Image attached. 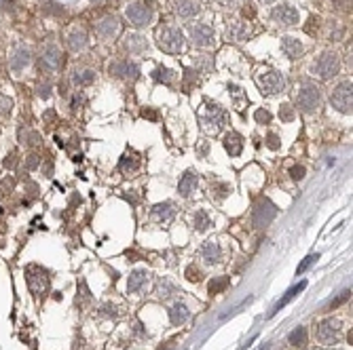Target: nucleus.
<instances>
[{"label": "nucleus", "instance_id": "obj_27", "mask_svg": "<svg viewBox=\"0 0 353 350\" xmlns=\"http://www.w3.org/2000/svg\"><path fill=\"white\" fill-rule=\"evenodd\" d=\"M19 141H22V146H28V148H38L41 146V133H36L34 129H19Z\"/></svg>", "mask_w": 353, "mask_h": 350}, {"label": "nucleus", "instance_id": "obj_1", "mask_svg": "<svg viewBox=\"0 0 353 350\" xmlns=\"http://www.w3.org/2000/svg\"><path fill=\"white\" fill-rule=\"evenodd\" d=\"M25 283H28V289L34 298H43V295L49 293V285H51V279H49V272L41 266H28L25 268Z\"/></svg>", "mask_w": 353, "mask_h": 350}, {"label": "nucleus", "instance_id": "obj_36", "mask_svg": "<svg viewBox=\"0 0 353 350\" xmlns=\"http://www.w3.org/2000/svg\"><path fill=\"white\" fill-rule=\"evenodd\" d=\"M152 78H155L157 83H165V85H171V80L176 78V74L171 72L169 68H155V72H152Z\"/></svg>", "mask_w": 353, "mask_h": 350}, {"label": "nucleus", "instance_id": "obj_29", "mask_svg": "<svg viewBox=\"0 0 353 350\" xmlns=\"http://www.w3.org/2000/svg\"><path fill=\"white\" fill-rule=\"evenodd\" d=\"M288 344L292 348H298V350H303L307 346V327H296L294 331L288 335Z\"/></svg>", "mask_w": 353, "mask_h": 350}, {"label": "nucleus", "instance_id": "obj_4", "mask_svg": "<svg viewBox=\"0 0 353 350\" xmlns=\"http://www.w3.org/2000/svg\"><path fill=\"white\" fill-rule=\"evenodd\" d=\"M311 70L317 78L328 80L332 76H336L338 70H341V59H338L336 53H322V55L315 59V64H313Z\"/></svg>", "mask_w": 353, "mask_h": 350}, {"label": "nucleus", "instance_id": "obj_42", "mask_svg": "<svg viewBox=\"0 0 353 350\" xmlns=\"http://www.w3.org/2000/svg\"><path fill=\"white\" fill-rule=\"evenodd\" d=\"M11 112H13V99L6 95H0V114L2 116H11Z\"/></svg>", "mask_w": 353, "mask_h": 350}, {"label": "nucleus", "instance_id": "obj_54", "mask_svg": "<svg viewBox=\"0 0 353 350\" xmlns=\"http://www.w3.org/2000/svg\"><path fill=\"white\" fill-rule=\"evenodd\" d=\"M243 15H245V17H250V19L254 17V15H256L254 6H252V4H243Z\"/></svg>", "mask_w": 353, "mask_h": 350}, {"label": "nucleus", "instance_id": "obj_53", "mask_svg": "<svg viewBox=\"0 0 353 350\" xmlns=\"http://www.w3.org/2000/svg\"><path fill=\"white\" fill-rule=\"evenodd\" d=\"M49 95H51V87H49V85H45V87H41V89H38V97L47 99Z\"/></svg>", "mask_w": 353, "mask_h": 350}, {"label": "nucleus", "instance_id": "obj_52", "mask_svg": "<svg viewBox=\"0 0 353 350\" xmlns=\"http://www.w3.org/2000/svg\"><path fill=\"white\" fill-rule=\"evenodd\" d=\"M349 298H351V291H343V295H341V298H338V300H334V302H332V304H330V310H332V308H336V306H341L343 302H347Z\"/></svg>", "mask_w": 353, "mask_h": 350}, {"label": "nucleus", "instance_id": "obj_49", "mask_svg": "<svg viewBox=\"0 0 353 350\" xmlns=\"http://www.w3.org/2000/svg\"><path fill=\"white\" fill-rule=\"evenodd\" d=\"M315 260H317V255H309V258H305V260H303V264L296 268V274H303V272L307 270V268H309V266H311Z\"/></svg>", "mask_w": 353, "mask_h": 350}, {"label": "nucleus", "instance_id": "obj_23", "mask_svg": "<svg viewBox=\"0 0 353 350\" xmlns=\"http://www.w3.org/2000/svg\"><path fill=\"white\" fill-rule=\"evenodd\" d=\"M125 49L129 53H133V55H140V53L148 51V43H146V38L140 36V34H127V38H125Z\"/></svg>", "mask_w": 353, "mask_h": 350}, {"label": "nucleus", "instance_id": "obj_17", "mask_svg": "<svg viewBox=\"0 0 353 350\" xmlns=\"http://www.w3.org/2000/svg\"><path fill=\"white\" fill-rule=\"evenodd\" d=\"M190 36H192V43H195L197 46H210V44H214V30H212L208 23L192 25V28H190Z\"/></svg>", "mask_w": 353, "mask_h": 350}, {"label": "nucleus", "instance_id": "obj_25", "mask_svg": "<svg viewBox=\"0 0 353 350\" xmlns=\"http://www.w3.org/2000/svg\"><path fill=\"white\" fill-rule=\"evenodd\" d=\"M176 13L182 19H190V17H195L199 13V4L195 2V0H178L176 2Z\"/></svg>", "mask_w": 353, "mask_h": 350}, {"label": "nucleus", "instance_id": "obj_35", "mask_svg": "<svg viewBox=\"0 0 353 350\" xmlns=\"http://www.w3.org/2000/svg\"><path fill=\"white\" fill-rule=\"evenodd\" d=\"M231 192H233V188H231V184H226V181H214V184H212V197L216 200H222L224 197H229Z\"/></svg>", "mask_w": 353, "mask_h": 350}, {"label": "nucleus", "instance_id": "obj_33", "mask_svg": "<svg viewBox=\"0 0 353 350\" xmlns=\"http://www.w3.org/2000/svg\"><path fill=\"white\" fill-rule=\"evenodd\" d=\"M192 224H195V230H197V232H205V230H208V228L212 226V219H210L208 211L197 209L195 218H192Z\"/></svg>", "mask_w": 353, "mask_h": 350}, {"label": "nucleus", "instance_id": "obj_8", "mask_svg": "<svg viewBox=\"0 0 353 350\" xmlns=\"http://www.w3.org/2000/svg\"><path fill=\"white\" fill-rule=\"evenodd\" d=\"M351 80H343L330 95V104L343 114H351Z\"/></svg>", "mask_w": 353, "mask_h": 350}, {"label": "nucleus", "instance_id": "obj_41", "mask_svg": "<svg viewBox=\"0 0 353 350\" xmlns=\"http://www.w3.org/2000/svg\"><path fill=\"white\" fill-rule=\"evenodd\" d=\"M279 118H282L283 123H292V120H294V108L290 104H283L279 108Z\"/></svg>", "mask_w": 353, "mask_h": 350}, {"label": "nucleus", "instance_id": "obj_57", "mask_svg": "<svg viewBox=\"0 0 353 350\" xmlns=\"http://www.w3.org/2000/svg\"><path fill=\"white\" fill-rule=\"evenodd\" d=\"M208 150H210V146H208V144L201 146V148H199V156H203V158H205V154H208Z\"/></svg>", "mask_w": 353, "mask_h": 350}, {"label": "nucleus", "instance_id": "obj_3", "mask_svg": "<svg viewBox=\"0 0 353 350\" xmlns=\"http://www.w3.org/2000/svg\"><path fill=\"white\" fill-rule=\"evenodd\" d=\"M256 85L264 95H275L285 89V76L277 70H262L256 74Z\"/></svg>", "mask_w": 353, "mask_h": 350}, {"label": "nucleus", "instance_id": "obj_39", "mask_svg": "<svg viewBox=\"0 0 353 350\" xmlns=\"http://www.w3.org/2000/svg\"><path fill=\"white\" fill-rule=\"evenodd\" d=\"M13 188H15V177H11V175H6V177L0 181V198L9 197V192H13Z\"/></svg>", "mask_w": 353, "mask_h": 350}, {"label": "nucleus", "instance_id": "obj_48", "mask_svg": "<svg viewBox=\"0 0 353 350\" xmlns=\"http://www.w3.org/2000/svg\"><path fill=\"white\" fill-rule=\"evenodd\" d=\"M305 173H307V169H305L303 165H294V167L290 169V177L294 179V181H301V179L305 177Z\"/></svg>", "mask_w": 353, "mask_h": 350}, {"label": "nucleus", "instance_id": "obj_56", "mask_svg": "<svg viewBox=\"0 0 353 350\" xmlns=\"http://www.w3.org/2000/svg\"><path fill=\"white\" fill-rule=\"evenodd\" d=\"M81 104H85V97L83 95H74V99H72V108H78Z\"/></svg>", "mask_w": 353, "mask_h": 350}, {"label": "nucleus", "instance_id": "obj_55", "mask_svg": "<svg viewBox=\"0 0 353 350\" xmlns=\"http://www.w3.org/2000/svg\"><path fill=\"white\" fill-rule=\"evenodd\" d=\"M142 116H144V118H150V120H157V112H155V110H142Z\"/></svg>", "mask_w": 353, "mask_h": 350}, {"label": "nucleus", "instance_id": "obj_15", "mask_svg": "<svg viewBox=\"0 0 353 350\" xmlns=\"http://www.w3.org/2000/svg\"><path fill=\"white\" fill-rule=\"evenodd\" d=\"M197 186H199V173L188 169V171H184V175L178 181V194L188 198V197H192V192L197 190Z\"/></svg>", "mask_w": 353, "mask_h": 350}, {"label": "nucleus", "instance_id": "obj_40", "mask_svg": "<svg viewBox=\"0 0 353 350\" xmlns=\"http://www.w3.org/2000/svg\"><path fill=\"white\" fill-rule=\"evenodd\" d=\"M17 165H19V156H17V152L13 150V152L6 154V158L2 160V167H4V169H9V171H15Z\"/></svg>", "mask_w": 353, "mask_h": 350}, {"label": "nucleus", "instance_id": "obj_10", "mask_svg": "<svg viewBox=\"0 0 353 350\" xmlns=\"http://www.w3.org/2000/svg\"><path fill=\"white\" fill-rule=\"evenodd\" d=\"M317 340L322 342V344H326V346L336 344V342L341 340V321L324 319L317 325Z\"/></svg>", "mask_w": 353, "mask_h": 350}, {"label": "nucleus", "instance_id": "obj_22", "mask_svg": "<svg viewBox=\"0 0 353 350\" xmlns=\"http://www.w3.org/2000/svg\"><path fill=\"white\" fill-rule=\"evenodd\" d=\"M282 51H283L290 59H296L298 55H303L305 46H303L301 40L294 38V36H283V38H282Z\"/></svg>", "mask_w": 353, "mask_h": 350}, {"label": "nucleus", "instance_id": "obj_2", "mask_svg": "<svg viewBox=\"0 0 353 350\" xmlns=\"http://www.w3.org/2000/svg\"><path fill=\"white\" fill-rule=\"evenodd\" d=\"M157 44L159 49H163L165 53H171L176 55L184 49V34L180 28H174V25H165L163 30H159L157 34Z\"/></svg>", "mask_w": 353, "mask_h": 350}, {"label": "nucleus", "instance_id": "obj_38", "mask_svg": "<svg viewBox=\"0 0 353 350\" xmlns=\"http://www.w3.org/2000/svg\"><path fill=\"white\" fill-rule=\"evenodd\" d=\"M118 314H121V310H118L117 306H112V304H102L99 306V310H97L99 319H117Z\"/></svg>", "mask_w": 353, "mask_h": 350}, {"label": "nucleus", "instance_id": "obj_20", "mask_svg": "<svg viewBox=\"0 0 353 350\" xmlns=\"http://www.w3.org/2000/svg\"><path fill=\"white\" fill-rule=\"evenodd\" d=\"M148 281H150V274L146 272V270H133V272L129 274V281H127V291H129V293L142 291V289L148 285Z\"/></svg>", "mask_w": 353, "mask_h": 350}, {"label": "nucleus", "instance_id": "obj_37", "mask_svg": "<svg viewBox=\"0 0 353 350\" xmlns=\"http://www.w3.org/2000/svg\"><path fill=\"white\" fill-rule=\"evenodd\" d=\"M229 283H231V279L229 277H218V279H214V281H210V293L212 295H216V293H222L226 287H229Z\"/></svg>", "mask_w": 353, "mask_h": 350}, {"label": "nucleus", "instance_id": "obj_26", "mask_svg": "<svg viewBox=\"0 0 353 350\" xmlns=\"http://www.w3.org/2000/svg\"><path fill=\"white\" fill-rule=\"evenodd\" d=\"M87 43H89V38H87V32L85 30H74L68 36V46H70V51H74V53L83 51L85 46H87Z\"/></svg>", "mask_w": 353, "mask_h": 350}, {"label": "nucleus", "instance_id": "obj_13", "mask_svg": "<svg viewBox=\"0 0 353 350\" xmlns=\"http://www.w3.org/2000/svg\"><path fill=\"white\" fill-rule=\"evenodd\" d=\"M273 22L279 25H296L298 23V9H294L292 4H277L271 13Z\"/></svg>", "mask_w": 353, "mask_h": 350}, {"label": "nucleus", "instance_id": "obj_46", "mask_svg": "<svg viewBox=\"0 0 353 350\" xmlns=\"http://www.w3.org/2000/svg\"><path fill=\"white\" fill-rule=\"evenodd\" d=\"M28 192H30V198H25V203H30L32 198H36V197H38V192H41V188H38L36 181H32V179H30V181H25V194H28Z\"/></svg>", "mask_w": 353, "mask_h": 350}, {"label": "nucleus", "instance_id": "obj_18", "mask_svg": "<svg viewBox=\"0 0 353 350\" xmlns=\"http://www.w3.org/2000/svg\"><path fill=\"white\" fill-rule=\"evenodd\" d=\"M150 215H152V219H155L157 224H169V221L174 219V215H176V207H174L171 200H165V203H159V205L152 207Z\"/></svg>", "mask_w": 353, "mask_h": 350}, {"label": "nucleus", "instance_id": "obj_24", "mask_svg": "<svg viewBox=\"0 0 353 350\" xmlns=\"http://www.w3.org/2000/svg\"><path fill=\"white\" fill-rule=\"evenodd\" d=\"M188 316H190V310L186 308V304H182V302H178V304H174L169 308V321H171V325H184L186 321H188Z\"/></svg>", "mask_w": 353, "mask_h": 350}, {"label": "nucleus", "instance_id": "obj_5", "mask_svg": "<svg viewBox=\"0 0 353 350\" xmlns=\"http://www.w3.org/2000/svg\"><path fill=\"white\" fill-rule=\"evenodd\" d=\"M322 104V95H319V89L311 83H303V87L298 89L296 95V106L301 108V112L305 114H313Z\"/></svg>", "mask_w": 353, "mask_h": 350}, {"label": "nucleus", "instance_id": "obj_14", "mask_svg": "<svg viewBox=\"0 0 353 350\" xmlns=\"http://www.w3.org/2000/svg\"><path fill=\"white\" fill-rule=\"evenodd\" d=\"M110 74H115V76H121V78L136 80V78L140 76V66H138L136 62H129V59H121V62L110 64Z\"/></svg>", "mask_w": 353, "mask_h": 350}, {"label": "nucleus", "instance_id": "obj_50", "mask_svg": "<svg viewBox=\"0 0 353 350\" xmlns=\"http://www.w3.org/2000/svg\"><path fill=\"white\" fill-rule=\"evenodd\" d=\"M317 25H319V19H317V17H311V19H309V25H307V28H305V32H307V34H311V36H313V34H315V32H317Z\"/></svg>", "mask_w": 353, "mask_h": 350}, {"label": "nucleus", "instance_id": "obj_47", "mask_svg": "<svg viewBox=\"0 0 353 350\" xmlns=\"http://www.w3.org/2000/svg\"><path fill=\"white\" fill-rule=\"evenodd\" d=\"M24 165H25V169L28 171H34L36 167L41 165V156H38V154H28L25 160H24Z\"/></svg>", "mask_w": 353, "mask_h": 350}, {"label": "nucleus", "instance_id": "obj_21", "mask_svg": "<svg viewBox=\"0 0 353 350\" xmlns=\"http://www.w3.org/2000/svg\"><path fill=\"white\" fill-rule=\"evenodd\" d=\"M224 150L231 154V156H239L241 154V150H243V137L239 135L237 131H231V133H226L224 135Z\"/></svg>", "mask_w": 353, "mask_h": 350}, {"label": "nucleus", "instance_id": "obj_7", "mask_svg": "<svg viewBox=\"0 0 353 350\" xmlns=\"http://www.w3.org/2000/svg\"><path fill=\"white\" fill-rule=\"evenodd\" d=\"M201 125L208 133H218L224 125V110L218 104L205 102V110L201 114Z\"/></svg>", "mask_w": 353, "mask_h": 350}, {"label": "nucleus", "instance_id": "obj_43", "mask_svg": "<svg viewBox=\"0 0 353 350\" xmlns=\"http://www.w3.org/2000/svg\"><path fill=\"white\" fill-rule=\"evenodd\" d=\"M184 274H186V279H188L190 283H199V281H201V279H203V274H201V270H199V268H197L195 264H190L188 268H186V272H184Z\"/></svg>", "mask_w": 353, "mask_h": 350}, {"label": "nucleus", "instance_id": "obj_28", "mask_svg": "<svg viewBox=\"0 0 353 350\" xmlns=\"http://www.w3.org/2000/svg\"><path fill=\"white\" fill-rule=\"evenodd\" d=\"M250 34H252V25L245 22H237L229 28V38H233V40H245Z\"/></svg>", "mask_w": 353, "mask_h": 350}, {"label": "nucleus", "instance_id": "obj_32", "mask_svg": "<svg viewBox=\"0 0 353 350\" xmlns=\"http://www.w3.org/2000/svg\"><path fill=\"white\" fill-rule=\"evenodd\" d=\"M155 293H157V298H159V300H167L171 293H176V285H174L171 281H167V279H161V281L157 283Z\"/></svg>", "mask_w": 353, "mask_h": 350}, {"label": "nucleus", "instance_id": "obj_44", "mask_svg": "<svg viewBox=\"0 0 353 350\" xmlns=\"http://www.w3.org/2000/svg\"><path fill=\"white\" fill-rule=\"evenodd\" d=\"M266 146L271 148V150H279V148H282V139H279V135L277 133H273V131H269L266 133Z\"/></svg>", "mask_w": 353, "mask_h": 350}, {"label": "nucleus", "instance_id": "obj_34", "mask_svg": "<svg viewBox=\"0 0 353 350\" xmlns=\"http://www.w3.org/2000/svg\"><path fill=\"white\" fill-rule=\"evenodd\" d=\"M305 287H307V283H305V281H303V283H298V285H294V287H292V289H290V291H288V293H285V295H283V298H282V300H279V302H277V306H275V310H273V312H277V310H282V308H283L285 304H288V302H292V300H294V298H296V295H298V293H301V291H303V289H305Z\"/></svg>", "mask_w": 353, "mask_h": 350}, {"label": "nucleus", "instance_id": "obj_9", "mask_svg": "<svg viewBox=\"0 0 353 350\" xmlns=\"http://www.w3.org/2000/svg\"><path fill=\"white\" fill-rule=\"evenodd\" d=\"M275 215H277V207L271 203L269 198H262V200H258V205L254 207V213H252V224H254L256 228H264V226H269L273 219H275Z\"/></svg>", "mask_w": 353, "mask_h": 350}, {"label": "nucleus", "instance_id": "obj_19", "mask_svg": "<svg viewBox=\"0 0 353 350\" xmlns=\"http://www.w3.org/2000/svg\"><path fill=\"white\" fill-rule=\"evenodd\" d=\"M95 30H97V34L102 38H115L118 32H121V23H118L117 17L110 15V17H104L102 22L95 25Z\"/></svg>", "mask_w": 353, "mask_h": 350}, {"label": "nucleus", "instance_id": "obj_6", "mask_svg": "<svg viewBox=\"0 0 353 350\" xmlns=\"http://www.w3.org/2000/svg\"><path fill=\"white\" fill-rule=\"evenodd\" d=\"M125 15L133 28H146L152 22V6L148 2H142V0H133L125 9Z\"/></svg>", "mask_w": 353, "mask_h": 350}, {"label": "nucleus", "instance_id": "obj_11", "mask_svg": "<svg viewBox=\"0 0 353 350\" xmlns=\"http://www.w3.org/2000/svg\"><path fill=\"white\" fill-rule=\"evenodd\" d=\"M41 62H43V68H45L47 72H57L59 68H62V64H64L62 49H59L57 44L49 43V44L45 46V51H43Z\"/></svg>", "mask_w": 353, "mask_h": 350}, {"label": "nucleus", "instance_id": "obj_58", "mask_svg": "<svg viewBox=\"0 0 353 350\" xmlns=\"http://www.w3.org/2000/svg\"><path fill=\"white\" fill-rule=\"evenodd\" d=\"M262 4H271V2H275V0H260Z\"/></svg>", "mask_w": 353, "mask_h": 350}, {"label": "nucleus", "instance_id": "obj_30", "mask_svg": "<svg viewBox=\"0 0 353 350\" xmlns=\"http://www.w3.org/2000/svg\"><path fill=\"white\" fill-rule=\"evenodd\" d=\"M140 169V158L131 156V154H125V156L118 160V171L125 173V175H131Z\"/></svg>", "mask_w": 353, "mask_h": 350}, {"label": "nucleus", "instance_id": "obj_31", "mask_svg": "<svg viewBox=\"0 0 353 350\" xmlns=\"http://www.w3.org/2000/svg\"><path fill=\"white\" fill-rule=\"evenodd\" d=\"M93 80H95V72L93 70H74V74H72V83L76 87H87Z\"/></svg>", "mask_w": 353, "mask_h": 350}, {"label": "nucleus", "instance_id": "obj_51", "mask_svg": "<svg viewBox=\"0 0 353 350\" xmlns=\"http://www.w3.org/2000/svg\"><path fill=\"white\" fill-rule=\"evenodd\" d=\"M41 169H43V173L47 175V177H51V175H53V160H51V158H47L45 163L41 165Z\"/></svg>", "mask_w": 353, "mask_h": 350}, {"label": "nucleus", "instance_id": "obj_16", "mask_svg": "<svg viewBox=\"0 0 353 350\" xmlns=\"http://www.w3.org/2000/svg\"><path fill=\"white\" fill-rule=\"evenodd\" d=\"M199 255H201V260L205 262V264H220L222 262V249L220 245L216 243V241H205V243L201 245V249H199Z\"/></svg>", "mask_w": 353, "mask_h": 350}, {"label": "nucleus", "instance_id": "obj_12", "mask_svg": "<svg viewBox=\"0 0 353 350\" xmlns=\"http://www.w3.org/2000/svg\"><path fill=\"white\" fill-rule=\"evenodd\" d=\"M32 62V55H30V49L25 44H15L11 51V57H9V66L13 72H24L25 68L30 66Z\"/></svg>", "mask_w": 353, "mask_h": 350}, {"label": "nucleus", "instance_id": "obj_45", "mask_svg": "<svg viewBox=\"0 0 353 350\" xmlns=\"http://www.w3.org/2000/svg\"><path fill=\"white\" fill-rule=\"evenodd\" d=\"M254 118H256V123H258V125H269L273 116H271V112H269V110H264V108H260V110H256Z\"/></svg>", "mask_w": 353, "mask_h": 350}]
</instances>
